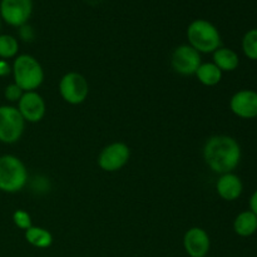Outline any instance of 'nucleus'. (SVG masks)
Returning <instances> with one entry per match:
<instances>
[{
    "label": "nucleus",
    "instance_id": "1",
    "mask_svg": "<svg viewBox=\"0 0 257 257\" xmlns=\"http://www.w3.org/2000/svg\"><path fill=\"white\" fill-rule=\"evenodd\" d=\"M203 160L218 175L233 172L241 161V147L237 141L230 136H212L205 143Z\"/></svg>",
    "mask_w": 257,
    "mask_h": 257
},
{
    "label": "nucleus",
    "instance_id": "14",
    "mask_svg": "<svg viewBox=\"0 0 257 257\" xmlns=\"http://www.w3.org/2000/svg\"><path fill=\"white\" fill-rule=\"evenodd\" d=\"M213 54V64L221 70V72H233L237 69L240 64V58L235 50L230 48L221 47L212 53Z\"/></svg>",
    "mask_w": 257,
    "mask_h": 257
},
{
    "label": "nucleus",
    "instance_id": "22",
    "mask_svg": "<svg viewBox=\"0 0 257 257\" xmlns=\"http://www.w3.org/2000/svg\"><path fill=\"white\" fill-rule=\"evenodd\" d=\"M19 37L20 39H23L24 42H32L35 37V33L33 27H30L29 24H24L19 28Z\"/></svg>",
    "mask_w": 257,
    "mask_h": 257
},
{
    "label": "nucleus",
    "instance_id": "8",
    "mask_svg": "<svg viewBox=\"0 0 257 257\" xmlns=\"http://www.w3.org/2000/svg\"><path fill=\"white\" fill-rule=\"evenodd\" d=\"M131 150L125 143L113 142L105 146L98 156V166L105 172H117L128 163Z\"/></svg>",
    "mask_w": 257,
    "mask_h": 257
},
{
    "label": "nucleus",
    "instance_id": "15",
    "mask_svg": "<svg viewBox=\"0 0 257 257\" xmlns=\"http://www.w3.org/2000/svg\"><path fill=\"white\" fill-rule=\"evenodd\" d=\"M233 231L241 237H250L257 231V216L252 211H243L233 221Z\"/></svg>",
    "mask_w": 257,
    "mask_h": 257
},
{
    "label": "nucleus",
    "instance_id": "5",
    "mask_svg": "<svg viewBox=\"0 0 257 257\" xmlns=\"http://www.w3.org/2000/svg\"><path fill=\"white\" fill-rule=\"evenodd\" d=\"M25 120L17 107H0V142L5 145L17 143L24 133Z\"/></svg>",
    "mask_w": 257,
    "mask_h": 257
},
{
    "label": "nucleus",
    "instance_id": "21",
    "mask_svg": "<svg viewBox=\"0 0 257 257\" xmlns=\"http://www.w3.org/2000/svg\"><path fill=\"white\" fill-rule=\"evenodd\" d=\"M23 94H24L23 89L20 87H18L15 83H12V84L7 85L4 89V97L8 102H12V103L19 102Z\"/></svg>",
    "mask_w": 257,
    "mask_h": 257
},
{
    "label": "nucleus",
    "instance_id": "23",
    "mask_svg": "<svg viewBox=\"0 0 257 257\" xmlns=\"http://www.w3.org/2000/svg\"><path fill=\"white\" fill-rule=\"evenodd\" d=\"M12 73V65L8 60L0 59V78L8 77Z\"/></svg>",
    "mask_w": 257,
    "mask_h": 257
},
{
    "label": "nucleus",
    "instance_id": "20",
    "mask_svg": "<svg viewBox=\"0 0 257 257\" xmlns=\"http://www.w3.org/2000/svg\"><path fill=\"white\" fill-rule=\"evenodd\" d=\"M13 222L20 230L27 231L28 228H30L33 226L32 223V217H30L29 213L24 210H17L13 213Z\"/></svg>",
    "mask_w": 257,
    "mask_h": 257
},
{
    "label": "nucleus",
    "instance_id": "12",
    "mask_svg": "<svg viewBox=\"0 0 257 257\" xmlns=\"http://www.w3.org/2000/svg\"><path fill=\"white\" fill-rule=\"evenodd\" d=\"M183 247L190 257H206L211 248L208 233L201 227H191L183 236Z\"/></svg>",
    "mask_w": 257,
    "mask_h": 257
},
{
    "label": "nucleus",
    "instance_id": "25",
    "mask_svg": "<svg viewBox=\"0 0 257 257\" xmlns=\"http://www.w3.org/2000/svg\"><path fill=\"white\" fill-rule=\"evenodd\" d=\"M2 23H3V20H2V17H0V29H2Z\"/></svg>",
    "mask_w": 257,
    "mask_h": 257
},
{
    "label": "nucleus",
    "instance_id": "16",
    "mask_svg": "<svg viewBox=\"0 0 257 257\" xmlns=\"http://www.w3.org/2000/svg\"><path fill=\"white\" fill-rule=\"evenodd\" d=\"M223 73L213 63H201L196 72L198 82L206 87H215L222 79Z\"/></svg>",
    "mask_w": 257,
    "mask_h": 257
},
{
    "label": "nucleus",
    "instance_id": "26",
    "mask_svg": "<svg viewBox=\"0 0 257 257\" xmlns=\"http://www.w3.org/2000/svg\"><path fill=\"white\" fill-rule=\"evenodd\" d=\"M206 257H207V256H206Z\"/></svg>",
    "mask_w": 257,
    "mask_h": 257
},
{
    "label": "nucleus",
    "instance_id": "2",
    "mask_svg": "<svg viewBox=\"0 0 257 257\" xmlns=\"http://www.w3.org/2000/svg\"><path fill=\"white\" fill-rule=\"evenodd\" d=\"M12 73L14 83L22 88L23 92H33L44 82V70L42 64L30 54L15 57L12 65Z\"/></svg>",
    "mask_w": 257,
    "mask_h": 257
},
{
    "label": "nucleus",
    "instance_id": "4",
    "mask_svg": "<svg viewBox=\"0 0 257 257\" xmlns=\"http://www.w3.org/2000/svg\"><path fill=\"white\" fill-rule=\"evenodd\" d=\"M28 182V170L17 156H0V191L7 193L20 192Z\"/></svg>",
    "mask_w": 257,
    "mask_h": 257
},
{
    "label": "nucleus",
    "instance_id": "17",
    "mask_svg": "<svg viewBox=\"0 0 257 257\" xmlns=\"http://www.w3.org/2000/svg\"><path fill=\"white\" fill-rule=\"evenodd\" d=\"M25 240L38 248H48L53 243V235L43 227L32 226L25 231Z\"/></svg>",
    "mask_w": 257,
    "mask_h": 257
},
{
    "label": "nucleus",
    "instance_id": "24",
    "mask_svg": "<svg viewBox=\"0 0 257 257\" xmlns=\"http://www.w3.org/2000/svg\"><path fill=\"white\" fill-rule=\"evenodd\" d=\"M248 203H250V211H252V212L257 216V190L252 193V196H251L250 198V202Z\"/></svg>",
    "mask_w": 257,
    "mask_h": 257
},
{
    "label": "nucleus",
    "instance_id": "7",
    "mask_svg": "<svg viewBox=\"0 0 257 257\" xmlns=\"http://www.w3.org/2000/svg\"><path fill=\"white\" fill-rule=\"evenodd\" d=\"M33 14V0H0V17L14 28L28 24Z\"/></svg>",
    "mask_w": 257,
    "mask_h": 257
},
{
    "label": "nucleus",
    "instance_id": "18",
    "mask_svg": "<svg viewBox=\"0 0 257 257\" xmlns=\"http://www.w3.org/2000/svg\"><path fill=\"white\" fill-rule=\"evenodd\" d=\"M19 52V42L10 34H0V59H12Z\"/></svg>",
    "mask_w": 257,
    "mask_h": 257
},
{
    "label": "nucleus",
    "instance_id": "6",
    "mask_svg": "<svg viewBox=\"0 0 257 257\" xmlns=\"http://www.w3.org/2000/svg\"><path fill=\"white\" fill-rule=\"evenodd\" d=\"M59 93L69 104H82L89 94V84L84 75L77 72H69L60 79Z\"/></svg>",
    "mask_w": 257,
    "mask_h": 257
},
{
    "label": "nucleus",
    "instance_id": "9",
    "mask_svg": "<svg viewBox=\"0 0 257 257\" xmlns=\"http://www.w3.org/2000/svg\"><path fill=\"white\" fill-rule=\"evenodd\" d=\"M201 54L191 45L183 44L176 48L171 57V65L181 75H193L201 65Z\"/></svg>",
    "mask_w": 257,
    "mask_h": 257
},
{
    "label": "nucleus",
    "instance_id": "3",
    "mask_svg": "<svg viewBox=\"0 0 257 257\" xmlns=\"http://www.w3.org/2000/svg\"><path fill=\"white\" fill-rule=\"evenodd\" d=\"M188 45L198 53L210 54L222 47L221 34L215 24L206 19H196L187 28Z\"/></svg>",
    "mask_w": 257,
    "mask_h": 257
},
{
    "label": "nucleus",
    "instance_id": "11",
    "mask_svg": "<svg viewBox=\"0 0 257 257\" xmlns=\"http://www.w3.org/2000/svg\"><path fill=\"white\" fill-rule=\"evenodd\" d=\"M231 112L242 119H253L257 117V92L242 89L236 92L230 99Z\"/></svg>",
    "mask_w": 257,
    "mask_h": 257
},
{
    "label": "nucleus",
    "instance_id": "19",
    "mask_svg": "<svg viewBox=\"0 0 257 257\" xmlns=\"http://www.w3.org/2000/svg\"><path fill=\"white\" fill-rule=\"evenodd\" d=\"M243 54L251 60H257V28L246 32L242 38Z\"/></svg>",
    "mask_w": 257,
    "mask_h": 257
},
{
    "label": "nucleus",
    "instance_id": "10",
    "mask_svg": "<svg viewBox=\"0 0 257 257\" xmlns=\"http://www.w3.org/2000/svg\"><path fill=\"white\" fill-rule=\"evenodd\" d=\"M18 110L25 122L38 123L44 118L47 112L45 100L38 92H24L18 102Z\"/></svg>",
    "mask_w": 257,
    "mask_h": 257
},
{
    "label": "nucleus",
    "instance_id": "13",
    "mask_svg": "<svg viewBox=\"0 0 257 257\" xmlns=\"http://www.w3.org/2000/svg\"><path fill=\"white\" fill-rule=\"evenodd\" d=\"M216 191L222 200L231 202V201H236L242 195L243 183L241 178L233 172L225 173V175H221L217 180Z\"/></svg>",
    "mask_w": 257,
    "mask_h": 257
}]
</instances>
